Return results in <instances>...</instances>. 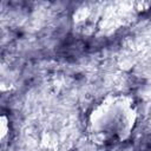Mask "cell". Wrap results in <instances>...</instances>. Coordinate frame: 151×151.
Instances as JSON below:
<instances>
[{"instance_id":"obj_1","label":"cell","mask_w":151,"mask_h":151,"mask_svg":"<svg viewBox=\"0 0 151 151\" xmlns=\"http://www.w3.org/2000/svg\"><path fill=\"white\" fill-rule=\"evenodd\" d=\"M134 99L124 93H110L90 109L85 131L99 146H116L126 142L137 125Z\"/></svg>"}]
</instances>
